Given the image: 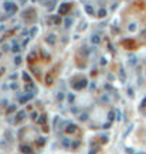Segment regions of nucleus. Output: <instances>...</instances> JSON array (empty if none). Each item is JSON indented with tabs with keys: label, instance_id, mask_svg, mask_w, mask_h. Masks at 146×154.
Masks as SVG:
<instances>
[{
	"label": "nucleus",
	"instance_id": "ddd939ff",
	"mask_svg": "<svg viewBox=\"0 0 146 154\" xmlns=\"http://www.w3.org/2000/svg\"><path fill=\"white\" fill-rule=\"evenodd\" d=\"M91 40H92V43H95V44L99 43V37H98V35H92V38H91Z\"/></svg>",
	"mask_w": 146,
	"mask_h": 154
},
{
	"label": "nucleus",
	"instance_id": "0eeeda50",
	"mask_svg": "<svg viewBox=\"0 0 146 154\" xmlns=\"http://www.w3.org/2000/svg\"><path fill=\"white\" fill-rule=\"evenodd\" d=\"M46 119H47V117H46V115H43V116H40V117L37 119V123L43 124V123H44V122H46Z\"/></svg>",
	"mask_w": 146,
	"mask_h": 154
},
{
	"label": "nucleus",
	"instance_id": "dca6fc26",
	"mask_svg": "<svg viewBox=\"0 0 146 154\" xmlns=\"http://www.w3.org/2000/svg\"><path fill=\"white\" fill-rule=\"evenodd\" d=\"M23 78H24V81H27L29 83H31V79H30V77H29L27 74H24V75H23Z\"/></svg>",
	"mask_w": 146,
	"mask_h": 154
},
{
	"label": "nucleus",
	"instance_id": "a211bd4d",
	"mask_svg": "<svg viewBox=\"0 0 146 154\" xmlns=\"http://www.w3.org/2000/svg\"><path fill=\"white\" fill-rule=\"evenodd\" d=\"M14 110H16V105H14V106H10V108L7 109V112H9V113H12V112H14Z\"/></svg>",
	"mask_w": 146,
	"mask_h": 154
},
{
	"label": "nucleus",
	"instance_id": "a878e982",
	"mask_svg": "<svg viewBox=\"0 0 146 154\" xmlns=\"http://www.w3.org/2000/svg\"><path fill=\"white\" fill-rule=\"evenodd\" d=\"M129 30H130V31H133V30H135V24H130V27H129Z\"/></svg>",
	"mask_w": 146,
	"mask_h": 154
},
{
	"label": "nucleus",
	"instance_id": "393cba45",
	"mask_svg": "<svg viewBox=\"0 0 146 154\" xmlns=\"http://www.w3.org/2000/svg\"><path fill=\"white\" fill-rule=\"evenodd\" d=\"M18 50H20V48H18V47H17V45H14V47H13V51H14V52H17Z\"/></svg>",
	"mask_w": 146,
	"mask_h": 154
},
{
	"label": "nucleus",
	"instance_id": "39448f33",
	"mask_svg": "<svg viewBox=\"0 0 146 154\" xmlns=\"http://www.w3.org/2000/svg\"><path fill=\"white\" fill-rule=\"evenodd\" d=\"M20 148H21V151H23V153H26V154H31V148H30L29 146H21Z\"/></svg>",
	"mask_w": 146,
	"mask_h": 154
},
{
	"label": "nucleus",
	"instance_id": "4be33fe9",
	"mask_svg": "<svg viewBox=\"0 0 146 154\" xmlns=\"http://www.w3.org/2000/svg\"><path fill=\"white\" fill-rule=\"evenodd\" d=\"M101 139H102V141H104V143H106V141H108V137H106V136H102Z\"/></svg>",
	"mask_w": 146,
	"mask_h": 154
},
{
	"label": "nucleus",
	"instance_id": "2eb2a0df",
	"mask_svg": "<svg viewBox=\"0 0 146 154\" xmlns=\"http://www.w3.org/2000/svg\"><path fill=\"white\" fill-rule=\"evenodd\" d=\"M105 14H106V10H104V9H102V10H99V13H98L99 17H104Z\"/></svg>",
	"mask_w": 146,
	"mask_h": 154
},
{
	"label": "nucleus",
	"instance_id": "412c9836",
	"mask_svg": "<svg viewBox=\"0 0 146 154\" xmlns=\"http://www.w3.org/2000/svg\"><path fill=\"white\" fill-rule=\"evenodd\" d=\"M20 62H21V58H20V57H17V58H16V64H17V65H20Z\"/></svg>",
	"mask_w": 146,
	"mask_h": 154
},
{
	"label": "nucleus",
	"instance_id": "9d476101",
	"mask_svg": "<svg viewBox=\"0 0 146 154\" xmlns=\"http://www.w3.org/2000/svg\"><path fill=\"white\" fill-rule=\"evenodd\" d=\"M24 117H26V112H20L18 116H17V120H21V119H24Z\"/></svg>",
	"mask_w": 146,
	"mask_h": 154
},
{
	"label": "nucleus",
	"instance_id": "cd10ccee",
	"mask_svg": "<svg viewBox=\"0 0 146 154\" xmlns=\"http://www.w3.org/2000/svg\"><path fill=\"white\" fill-rule=\"evenodd\" d=\"M20 1H21V4H24V1H26V0H20Z\"/></svg>",
	"mask_w": 146,
	"mask_h": 154
},
{
	"label": "nucleus",
	"instance_id": "f257e3e1",
	"mask_svg": "<svg viewBox=\"0 0 146 154\" xmlns=\"http://www.w3.org/2000/svg\"><path fill=\"white\" fill-rule=\"evenodd\" d=\"M70 9H71V4H70V3H63V4L60 6V9H58V13H60V14H67Z\"/></svg>",
	"mask_w": 146,
	"mask_h": 154
},
{
	"label": "nucleus",
	"instance_id": "1a4fd4ad",
	"mask_svg": "<svg viewBox=\"0 0 146 154\" xmlns=\"http://www.w3.org/2000/svg\"><path fill=\"white\" fill-rule=\"evenodd\" d=\"M85 10H87V13H88V14H94V9H92L91 6H88V4H87V6H85Z\"/></svg>",
	"mask_w": 146,
	"mask_h": 154
},
{
	"label": "nucleus",
	"instance_id": "9b49d317",
	"mask_svg": "<svg viewBox=\"0 0 146 154\" xmlns=\"http://www.w3.org/2000/svg\"><path fill=\"white\" fill-rule=\"evenodd\" d=\"M30 98H31V95H29V96H23V98L20 99V102H21V103H24V102H27Z\"/></svg>",
	"mask_w": 146,
	"mask_h": 154
},
{
	"label": "nucleus",
	"instance_id": "f03ea898",
	"mask_svg": "<svg viewBox=\"0 0 146 154\" xmlns=\"http://www.w3.org/2000/svg\"><path fill=\"white\" fill-rule=\"evenodd\" d=\"M72 86H74V89H82V88H85V86H87V79H82L80 82L74 83Z\"/></svg>",
	"mask_w": 146,
	"mask_h": 154
},
{
	"label": "nucleus",
	"instance_id": "6ab92c4d",
	"mask_svg": "<svg viewBox=\"0 0 146 154\" xmlns=\"http://www.w3.org/2000/svg\"><path fill=\"white\" fill-rule=\"evenodd\" d=\"M60 21H61V18H60V17H54V23H57V24H58Z\"/></svg>",
	"mask_w": 146,
	"mask_h": 154
},
{
	"label": "nucleus",
	"instance_id": "423d86ee",
	"mask_svg": "<svg viewBox=\"0 0 146 154\" xmlns=\"http://www.w3.org/2000/svg\"><path fill=\"white\" fill-rule=\"evenodd\" d=\"M63 146L64 147H71V140L67 139V137H63Z\"/></svg>",
	"mask_w": 146,
	"mask_h": 154
},
{
	"label": "nucleus",
	"instance_id": "bb28decb",
	"mask_svg": "<svg viewBox=\"0 0 146 154\" xmlns=\"http://www.w3.org/2000/svg\"><path fill=\"white\" fill-rule=\"evenodd\" d=\"M142 106H146V99L143 100V102H142Z\"/></svg>",
	"mask_w": 146,
	"mask_h": 154
},
{
	"label": "nucleus",
	"instance_id": "20e7f679",
	"mask_svg": "<svg viewBox=\"0 0 146 154\" xmlns=\"http://www.w3.org/2000/svg\"><path fill=\"white\" fill-rule=\"evenodd\" d=\"M33 13H34V10H33V9H29L27 11H24V17H27V18H30V20H31V18H33Z\"/></svg>",
	"mask_w": 146,
	"mask_h": 154
},
{
	"label": "nucleus",
	"instance_id": "7ed1b4c3",
	"mask_svg": "<svg viewBox=\"0 0 146 154\" xmlns=\"http://www.w3.org/2000/svg\"><path fill=\"white\" fill-rule=\"evenodd\" d=\"M75 130H77V126H75V124H68V126H67V129H65V132H67V133H74Z\"/></svg>",
	"mask_w": 146,
	"mask_h": 154
},
{
	"label": "nucleus",
	"instance_id": "f8f14e48",
	"mask_svg": "<svg viewBox=\"0 0 146 154\" xmlns=\"http://www.w3.org/2000/svg\"><path fill=\"white\" fill-rule=\"evenodd\" d=\"M47 43H50V44H54V43H55L54 35H50V38H47Z\"/></svg>",
	"mask_w": 146,
	"mask_h": 154
},
{
	"label": "nucleus",
	"instance_id": "4468645a",
	"mask_svg": "<svg viewBox=\"0 0 146 154\" xmlns=\"http://www.w3.org/2000/svg\"><path fill=\"white\" fill-rule=\"evenodd\" d=\"M114 117H115V113L114 112H109V113H108V119H109V120H114Z\"/></svg>",
	"mask_w": 146,
	"mask_h": 154
},
{
	"label": "nucleus",
	"instance_id": "f3484780",
	"mask_svg": "<svg viewBox=\"0 0 146 154\" xmlns=\"http://www.w3.org/2000/svg\"><path fill=\"white\" fill-rule=\"evenodd\" d=\"M47 83H48V85H51V83H53V75L47 77Z\"/></svg>",
	"mask_w": 146,
	"mask_h": 154
},
{
	"label": "nucleus",
	"instance_id": "5701e85b",
	"mask_svg": "<svg viewBox=\"0 0 146 154\" xmlns=\"http://www.w3.org/2000/svg\"><path fill=\"white\" fill-rule=\"evenodd\" d=\"M65 24H67V27H68V26L71 24V20H70V18H67V20H65Z\"/></svg>",
	"mask_w": 146,
	"mask_h": 154
},
{
	"label": "nucleus",
	"instance_id": "aec40b11",
	"mask_svg": "<svg viewBox=\"0 0 146 154\" xmlns=\"http://www.w3.org/2000/svg\"><path fill=\"white\" fill-rule=\"evenodd\" d=\"M80 119H81V120H87V115H85V113L81 115V116H80Z\"/></svg>",
	"mask_w": 146,
	"mask_h": 154
},
{
	"label": "nucleus",
	"instance_id": "b1692460",
	"mask_svg": "<svg viewBox=\"0 0 146 154\" xmlns=\"http://www.w3.org/2000/svg\"><path fill=\"white\" fill-rule=\"evenodd\" d=\"M68 100L72 102V100H74V95H70V96H68Z\"/></svg>",
	"mask_w": 146,
	"mask_h": 154
},
{
	"label": "nucleus",
	"instance_id": "6e6552de",
	"mask_svg": "<svg viewBox=\"0 0 146 154\" xmlns=\"http://www.w3.org/2000/svg\"><path fill=\"white\" fill-rule=\"evenodd\" d=\"M44 143H46V139H44V137H40V139L37 140V146H40V147L44 146Z\"/></svg>",
	"mask_w": 146,
	"mask_h": 154
}]
</instances>
